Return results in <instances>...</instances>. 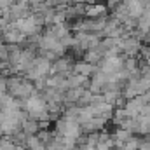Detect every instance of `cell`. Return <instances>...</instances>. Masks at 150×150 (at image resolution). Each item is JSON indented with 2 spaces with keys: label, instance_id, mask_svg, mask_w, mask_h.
Instances as JSON below:
<instances>
[{
  "label": "cell",
  "instance_id": "cell-1",
  "mask_svg": "<svg viewBox=\"0 0 150 150\" xmlns=\"http://www.w3.org/2000/svg\"><path fill=\"white\" fill-rule=\"evenodd\" d=\"M101 16H108L107 5H103L101 2L96 5H86V18L87 19H94V18H101Z\"/></svg>",
  "mask_w": 150,
  "mask_h": 150
},
{
  "label": "cell",
  "instance_id": "cell-2",
  "mask_svg": "<svg viewBox=\"0 0 150 150\" xmlns=\"http://www.w3.org/2000/svg\"><path fill=\"white\" fill-rule=\"evenodd\" d=\"M93 68H94L93 65H89V63H84V61L80 59V61H75L72 74L82 75V77H91V75H93Z\"/></svg>",
  "mask_w": 150,
  "mask_h": 150
},
{
  "label": "cell",
  "instance_id": "cell-4",
  "mask_svg": "<svg viewBox=\"0 0 150 150\" xmlns=\"http://www.w3.org/2000/svg\"><path fill=\"white\" fill-rule=\"evenodd\" d=\"M84 4L86 5H96V4H100V0H84Z\"/></svg>",
  "mask_w": 150,
  "mask_h": 150
},
{
  "label": "cell",
  "instance_id": "cell-3",
  "mask_svg": "<svg viewBox=\"0 0 150 150\" xmlns=\"http://www.w3.org/2000/svg\"><path fill=\"white\" fill-rule=\"evenodd\" d=\"M100 59H101V58H100V54H98L96 51H86V52L82 54V61H84V63H89V65H93V67H96Z\"/></svg>",
  "mask_w": 150,
  "mask_h": 150
}]
</instances>
